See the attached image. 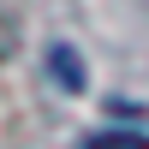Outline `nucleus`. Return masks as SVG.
Instances as JSON below:
<instances>
[{"label": "nucleus", "mask_w": 149, "mask_h": 149, "mask_svg": "<svg viewBox=\"0 0 149 149\" xmlns=\"http://www.w3.org/2000/svg\"><path fill=\"white\" fill-rule=\"evenodd\" d=\"M48 72H54V84H66V90H84V66H78L72 48H54V54H48Z\"/></svg>", "instance_id": "nucleus-1"}]
</instances>
